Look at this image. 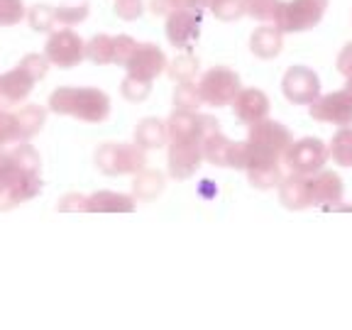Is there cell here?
<instances>
[{
    "mask_svg": "<svg viewBox=\"0 0 352 330\" xmlns=\"http://www.w3.org/2000/svg\"><path fill=\"white\" fill-rule=\"evenodd\" d=\"M330 160L338 166H352V125H345L333 135L328 144Z\"/></svg>",
    "mask_w": 352,
    "mask_h": 330,
    "instance_id": "obj_26",
    "label": "cell"
},
{
    "mask_svg": "<svg viewBox=\"0 0 352 330\" xmlns=\"http://www.w3.org/2000/svg\"><path fill=\"white\" fill-rule=\"evenodd\" d=\"M328 3L330 0H286V3L281 0L279 12L272 25H276L284 34L314 30L323 20Z\"/></svg>",
    "mask_w": 352,
    "mask_h": 330,
    "instance_id": "obj_3",
    "label": "cell"
},
{
    "mask_svg": "<svg viewBox=\"0 0 352 330\" xmlns=\"http://www.w3.org/2000/svg\"><path fill=\"white\" fill-rule=\"evenodd\" d=\"M132 196L140 198V201H154V198L160 196L166 186V179L162 171L157 169H140L138 174H132Z\"/></svg>",
    "mask_w": 352,
    "mask_h": 330,
    "instance_id": "obj_22",
    "label": "cell"
},
{
    "mask_svg": "<svg viewBox=\"0 0 352 330\" xmlns=\"http://www.w3.org/2000/svg\"><path fill=\"white\" fill-rule=\"evenodd\" d=\"M311 182V198H314V206H333L338 201H342L345 196V184L342 179L330 169H320L316 174L308 176Z\"/></svg>",
    "mask_w": 352,
    "mask_h": 330,
    "instance_id": "obj_15",
    "label": "cell"
},
{
    "mask_svg": "<svg viewBox=\"0 0 352 330\" xmlns=\"http://www.w3.org/2000/svg\"><path fill=\"white\" fill-rule=\"evenodd\" d=\"M284 162H276V164H267V166H257V169L245 171L248 174L250 186L259 188V191H270V188H279L281 179H284V169H281Z\"/></svg>",
    "mask_w": 352,
    "mask_h": 330,
    "instance_id": "obj_25",
    "label": "cell"
},
{
    "mask_svg": "<svg viewBox=\"0 0 352 330\" xmlns=\"http://www.w3.org/2000/svg\"><path fill=\"white\" fill-rule=\"evenodd\" d=\"M169 127V142H191V140H201V113H191V110H176L166 120Z\"/></svg>",
    "mask_w": 352,
    "mask_h": 330,
    "instance_id": "obj_18",
    "label": "cell"
},
{
    "mask_svg": "<svg viewBox=\"0 0 352 330\" xmlns=\"http://www.w3.org/2000/svg\"><path fill=\"white\" fill-rule=\"evenodd\" d=\"M25 17H28L25 0H0V28L20 25Z\"/></svg>",
    "mask_w": 352,
    "mask_h": 330,
    "instance_id": "obj_34",
    "label": "cell"
},
{
    "mask_svg": "<svg viewBox=\"0 0 352 330\" xmlns=\"http://www.w3.org/2000/svg\"><path fill=\"white\" fill-rule=\"evenodd\" d=\"M345 88H347V91H352V74H350V76H345Z\"/></svg>",
    "mask_w": 352,
    "mask_h": 330,
    "instance_id": "obj_46",
    "label": "cell"
},
{
    "mask_svg": "<svg viewBox=\"0 0 352 330\" xmlns=\"http://www.w3.org/2000/svg\"><path fill=\"white\" fill-rule=\"evenodd\" d=\"M232 108H235V116L245 125H254V122L270 118V98L259 88H242Z\"/></svg>",
    "mask_w": 352,
    "mask_h": 330,
    "instance_id": "obj_17",
    "label": "cell"
},
{
    "mask_svg": "<svg viewBox=\"0 0 352 330\" xmlns=\"http://www.w3.org/2000/svg\"><path fill=\"white\" fill-rule=\"evenodd\" d=\"M338 72L342 76H350L352 74V42L342 47V52L338 54Z\"/></svg>",
    "mask_w": 352,
    "mask_h": 330,
    "instance_id": "obj_43",
    "label": "cell"
},
{
    "mask_svg": "<svg viewBox=\"0 0 352 330\" xmlns=\"http://www.w3.org/2000/svg\"><path fill=\"white\" fill-rule=\"evenodd\" d=\"M39 191H42L39 174H25V171H20L15 166L8 184L0 188V210H10L15 206L25 204V201H32Z\"/></svg>",
    "mask_w": 352,
    "mask_h": 330,
    "instance_id": "obj_11",
    "label": "cell"
},
{
    "mask_svg": "<svg viewBox=\"0 0 352 330\" xmlns=\"http://www.w3.org/2000/svg\"><path fill=\"white\" fill-rule=\"evenodd\" d=\"M166 74H169L171 81H193L198 74V59L193 54H188V52H184V54H179L174 61H169V66H166Z\"/></svg>",
    "mask_w": 352,
    "mask_h": 330,
    "instance_id": "obj_31",
    "label": "cell"
},
{
    "mask_svg": "<svg viewBox=\"0 0 352 330\" xmlns=\"http://www.w3.org/2000/svg\"><path fill=\"white\" fill-rule=\"evenodd\" d=\"M12 171H15V164H12V152L6 147H0V188L8 184V179L12 176Z\"/></svg>",
    "mask_w": 352,
    "mask_h": 330,
    "instance_id": "obj_42",
    "label": "cell"
},
{
    "mask_svg": "<svg viewBox=\"0 0 352 330\" xmlns=\"http://www.w3.org/2000/svg\"><path fill=\"white\" fill-rule=\"evenodd\" d=\"M96 166L105 176L138 174L140 169L147 166V149H142L138 142L100 144L96 152Z\"/></svg>",
    "mask_w": 352,
    "mask_h": 330,
    "instance_id": "obj_2",
    "label": "cell"
},
{
    "mask_svg": "<svg viewBox=\"0 0 352 330\" xmlns=\"http://www.w3.org/2000/svg\"><path fill=\"white\" fill-rule=\"evenodd\" d=\"M330 160V149L323 140L318 138H303L292 142V147L286 149V154L281 157L284 166L294 174L311 176L316 171H320L325 166V162Z\"/></svg>",
    "mask_w": 352,
    "mask_h": 330,
    "instance_id": "obj_5",
    "label": "cell"
},
{
    "mask_svg": "<svg viewBox=\"0 0 352 330\" xmlns=\"http://www.w3.org/2000/svg\"><path fill=\"white\" fill-rule=\"evenodd\" d=\"M12 142H20V130H17V118L10 110H0V147H8Z\"/></svg>",
    "mask_w": 352,
    "mask_h": 330,
    "instance_id": "obj_39",
    "label": "cell"
},
{
    "mask_svg": "<svg viewBox=\"0 0 352 330\" xmlns=\"http://www.w3.org/2000/svg\"><path fill=\"white\" fill-rule=\"evenodd\" d=\"M204 144L201 140L191 142H169V154H166V164H169V176L176 182H186L204 164Z\"/></svg>",
    "mask_w": 352,
    "mask_h": 330,
    "instance_id": "obj_9",
    "label": "cell"
},
{
    "mask_svg": "<svg viewBox=\"0 0 352 330\" xmlns=\"http://www.w3.org/2000/svg\"><path fill=\"white\" fill-rule=\"evenodd\" d=\"M149 10H152L154 15L166 17L174 12V3H171V0H149Z\"/></svg>",
    "mask_w": 352,
    "mask_h": 330,
    "instance_id": "obj_45",
    "label": "cell"
},
{
    "mask_svg": "<svg viewBox=\"0 0 352 330\" xmlns=\"http://www.w3.org/2000/svg\"><path fill=\"white\" fill-rule=\"evenodd\" d=\"M279 201L289 210L311 208L314 198H311V182H308V176L289 171V176H284L279 184Z\"/></svg>",
    "mask_w": 352,
    "mask_h": 330,
    "instance_id": "obj_16",
    "label": "cell"
},
{
    "mask_svg": "<svg viewBox=\"0 0 352 330\" xmlns=\"http://www.w3.org/2000/svg\"><path fill=\"white\" fill-rule=\"evenodd\" d=\"M166 66H169V59H166L164 52H162L157 44L142 42V44H138V50H135L132 59L127 61L125 69L132 76L154 81L162 72H166Z\"/></svg>",
    "mask_w": 352,
    "mask_h": 330,
    "instance_id": "obj_13",
    "label": "cell"
},
{
    "mask_svg": "<svg viewBox=\"0 0 352 330\" xmlns=\"http://www.w3.org/2000/svg\"><path fill=\"white\" fill-rule=\"evenodd\" d=\"M201 144H204V160L208 162V164L230 166L232 147H235V142H232V140H228L223 132H215V135H210V138L201 140Z\"/></svg>",
    "mask_w": 352,
    "mask_h": 330,
    "instance_id": "obj_23",
    "label": "cell"
},
{
    "mask_svg": "<svg viewBox=\"0 0 352 330\" xmlns=\"http://www.w3.org/2000/svg\"><path fill=\"white\" fill-rule=\"evenodd\" d=\"M28 22L34 32H47L52 34L56 30V8L47 6V3H37L34 8L28 10Z\"/></svg>",
    "mask_w": 352,
    "mask_h": 330,
    "instance_id": "obj_29",
    "label": "cell"
},
{
    "mask_svg": "<svg viewBox=\"0 0 352 330\" xmlns=\"http://www.w3.org/2000/svg\"><path fill=\"white\" fill-rule=\"evenodd\" d=\"M248 140L281 160V157L286 154V149L292 147L294 135L286 125H281V122H276V120H270V118H264V120L250 125Z\"/></svg>",
    "mask_w": 352,
    "mask_h": 330,
    "instance_id": "obj_10",
    "label": "cell"
},
{
    "mask_svg": "<svg viewBox=\"0 0 352 330\" xmlns=\"http://www.w3.org/2000/svg\"><path fill=\"white\" fill-rule=\"evenodd\" d=\"M206 6H208V0H201V8H206Z\"/></svg>",
    "mask_w": 352,
    "mask_h": 330,
    "instance_id": "obj_47",
    "label": "cell"
},
{
    "mask_svg": "<svg viewBox=\"0 0 352 330\" xmlns=\"http://www.w3.org/2000/svg\"><path fill=\"white\" fill-rule=\"evenodd\" d=\"M17 66H20L22 72H28L34 81H42L47 76V72H50L52 61L47 59V54H25Z\"/></svg>",
    "mask_w": 352,
    "mask_h": 330,
    "instance_id": "obj_36",
    "label": "cell"
},
{
    "mask_svg": "<svg viewBox=\"0 0 352 330\" xmlns=\"http://www.w3.org/2000/svg\"><path fill=\"white\" fill-rule=\"evenodd\" d=\"M135 198L118 191H96L88 196V213H132Z\"/></svg>",
    "mask_w": 352,
    "mask_h": 330,
    "instance_id": "obj_20",
    "label": "cell"
},
{
    "mask_svg": "<svg viewBox=\"0 0 352 330\" xmlns=\"http://www.w3.org/2000/svg\"><path fill=\"white\" fill-rule=\"evenodd\" d=\"M144 12V0H116V15L125 22L138 20Z\"/></svg>",
    "mask_w": 352,
    "mask_h": 330,
    "instance_id": "obj_41",
    "label": "cell"
},
{
    "mask_svg": "<svg viewBox=\"0 0 352 330\" xmlns=\"http://www.w3.org/2000/svg\"><path fill=\"white\" fill-rule=\"evenodd\" d=\"M281 91L294 105H311L320 96V78L308 66H292L281 78Z\"/></svg>",
    "mask_w": 352,
    "mask_h": 330,
    "instance_id": "obj_8",
    "label": "cell"
},
{
    "mask_svg": "<svg viewBox=\"0 0 352 330\" xmlns=\"http://www.w3.org/2000/svg\"><path fill=\"white\" fill-rule=\"evenodd\" d=\"M311 118L325 125L345 127L352 125V91H333V94H320L314 103L308 105Z\"/></svg>",
    "mask_w": 352,
    "mask_h": 330,
    "instance_id": "obj_7",
    "label": "cell"
},
{
    "mask_svg": "<svg viewBox=\"0 0 352 330\" xmlns=\"http://www.w3.org/2000/svg\"><path fill=\"white\" fill-rule=\"evenodd\" d=\"M284 47V32L276 25H262L250 37V50L257 59H274Z\"/></svg>",
    "mask_w": 352,
    "mask_h": 330,
    "instance_id": "obj_19",
    "label": "cell"
},
{
    "mask_svg": "<svg viewBox=\"0 0 352 330\" xmlns=\"http://www.w3.org/2000/svg\"><path fill=\"white\" fill-rule=\"evenodd\" d=\"M88 6H61L56 8V22L59 25H64V28H76V25H81V22H86L88 17Z\"/></svg>",
    "mask_w": 352,
    "mask_h": 330,
    "instance_id": "obj_38",
    "label": "cell"
},
{
    "mask_svg": "<svg viewBox=\"0 0 352 330\" xmlns=\"http://www.w3.org/2000/svg\"><path fill=\"white\" fill-rule=\"evenodd\" d=\"M201 105H204V96H201L198 83H193V81L176 83V88H174V108L176 110H191V113H198Z\"/></svg>",
    "mask_w": 352,
    "mask_h": 330,
    "instance_id": "obj_27",
    "label": "cell"
},
{
    "mask_svg": "<svg viewBox=\"0 0 352 330\" xmlns=\"http://www.w3.org/2000/svg\"><path fill=\"white\" fill-rule=\"evenodd\" d=\"M50 110L81 122H103L110 118V98L98 88H56L50 96Z\"/></svg>",
    "mask_w": 352,
    "mask_h": 330,
    "instance_id": "obj_1",
    "label": "cell"
},
{
    "mask_svg": "<svg viewBox=\"0 0 352 330\" xmlns=\"http://www.w3.org/2000/svg\"><path fill=\"white\" fill-rule=\"evenodd\" d=\"M149 94H152V81H147V78H138V76H132V74H127V76L122 78L120 96L127 103H144V100L149 98Z\"/></svg>",
    "mask_w": 352,
    "mask_h": 330,
    "instance_id": "obj_32",
    "label": "cell"
},
{
    "mask_svg": "<svg viewBox=\"0 0 352 330\" xmlns=\"http://www.w3.org/2000/svg\"><path fill=\"white\" fill-rule=\"evenodd\" d=\"M56 210H61V213H88V196H83V193H66L56 204Z\"/></svg>",
    "mask_w": 352,
    "mask_h": 330,
    "instance_id": "obj_40",
    "label": "cell"
},
{
    "mask_svg": "<svg viewBox=\"0 0 352 330\" xmlns=\"http://www.w3.org/2000/svg\"><path fill=\"white\" fill-rule=\"evenodd\" d=\"M281 0H245L248 15L259 22H274L276 12H279Z\"/></svg>",
    "mask_w": 352,
    "mask_h": 330,
    "instance_id": "obj_35",
    "label": "cell"
},
{
    "mask_svg": "<svg viewBox=\"0 0 352 330\" xmlns=\"http://www.w3.org/2000/svg\"><path fill=\"white\" fill-rule=\"evenodd\" d=\"M135 50H138V42H135L130 34H118V37H113V64L127 66V61L132 59Z\"/></svg>",
    "mask_w": 352,
    "mask_h": 330,
    "instance_id": "obj_37",
    "label": "cell"
},
{
    "mask_svg": "<svg viewBox=\"0 0 352 330\" xmlns=\"http://www.w3.org/2000/svg\"><path fill=\"white\" fill-rule=\"evenodd\" d=\"M15 118H17V130H20V140H30V138H34L44 127V122H47V108L34 105V103L22 105L15 113Z\"/></svg>",
    "mask_w": 352,
    "mask_h": 330,
    "instance_id": "obj_24",
    "label": "cell"
},
{
    "mask_svg": "<svg viewBox=\"0 0 352 330\" xmlns=\"http://www.w3.org/2000/svg\"><path fill=\"white\" fill-rule=\"evenodd\" d=\"M34 83L37 81L28 72H22L20 66L0 74V110H10L15 105H20L22 100L32 94Z\"/></svg>",
    "mask_w": 352,
    "mask_h": 330,
    "instance_id": "obj_14",
    "label": "cell"
},
{
    "mask_svg": "<svg viewBox=\"0 0 352 330\" xmlns=\"http://www.w3.org/2000/svg\"><path fill=\"white\" fill-rule=\"evenodd\" d=\"M215 132H220L218 120H215L213 116H208V113H201V140L210 138Z\"/></svg>",
    "mask_w": 352,
    "mask_h": 330,
    "instance_id": "obj_44",
    "label": "cell"
},
{
    "mask_svg": "<svg viewBox=\"0 0 352 330\" xmlns=\"http://www.w3.org/2000/svg\"><path fill=\"white\" fill-rule=\"evenodd\" d=\"M44 54L52 61V66H59V69H74L86 59V42L74 32L72 28L54 30L47 39V47H44Z\"/></svg>",
    "mask_w": 352,
    "mask_h": 330,
    "instance_id": "obj_6",
    "label": "cell"
},
{
    "mask_svg": "<svg viewBox=\"0 0 352 330\" xmlns=\"http://www.w3.org/2000/svg\"><path fill=\"white\" fill-rule=\"evenodd\" d=\"M10 152H12V164L20 171H25V174H39L42 171V157H39V152L32 144L20 142Z\"/></svg>",
    "mask_w": 352,
    "mask_h": 330,
    "instance_id": "obj_30",
    "label": "cell"
},
{
    "mask_svg": "<svg viewBox=\"0 0 352 330\" xmlns=\"http://www.w3.org/2000/svg\"><path fill=\"white\" fill-rule=\"evenodd\" d=\"M198 88H201V96H204L206 105H210V108H226V105L235 103L237 94L242 91V83L240 76L232 69H228V66H213V69H208L201 76Z\"/></svg>",
    "mask_w": 352,
    "mask_h": 330,
    "instance_id": "obj_4",
    "label": "cell"
},
{
    "mask_svg": "<svg viewBox=\"0 0 352 330\" xmlns=\"http://www.w3.org/2000/svg\"><path fill=\"white\" fill-rule=\"evenodd\" d=\"M201 34V12L198 10H174L166 15V39L171 47L186 50Z\"/></svg>",
    "mask_w": 352,
    "mask_h": 330,
    "instance_id": "obj_12",
    "label": "cell"
},
{
    "mask_svg": "<svg viewBox=\"0 0 352 330\" xmlns=\"http://www.w3.org/2000/svg\"><path fill=\"white\" fill-rule=\"evenodd\" d=\"M86 59L96 66L113 64V37L110 34H96L86 42Z\"/></svg>",
    "mask_w": 352,
    "mask_h": 330,
    "instance_id": "obj_28",
    "label": "cell"
},
{
    "mask_svg": "<svg viewBox=\"0 0 352 330\" xmlns=\"http://www.w3.org/2000/svg\"><path fill=\"white\" fill-rule=\"evenodd\" d=\"M135 142L142 149H162L169 144V127L166 122L157 120V118H144L138 127H135Z\"/></svg>",
    "mask_w": 352,
    "mask_h": 330,
    "instance_id": "obj_21",
    "label": "cell"
},
{
    "mask_svg": "<svg viewBox=\"0 0 352 330\" xmlns=\"http://www.w3.org/2000/svg\"><path fill=\"white\" fill-rule=\"evenodd\" d=\"M208 8L220 22H237L240 17L248 15L245 0H213Z\"/></svg>",
    "mask_w": 352,
    "mask_h": 330,
    "instance_id": "obj_33",
    "label": "cell"
}]
</instances>
